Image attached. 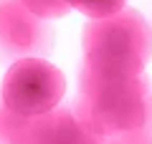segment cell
I'll list each match as a JSON object with an SVG mask.
<instances>
[{"label": "cell", "instance_id": "6da1fadb", "mask_svg": "<svg viewBox=\"0 0 152 144\" xmlns=\"http://www.w3.org/2000/svg\"><path fill=\"white\" fill-rule=\"evenodd\" d=\"M74 111L102 144H152V81L145 73L109 79L81 66Z\"/></svg>", "mask_w": 152, "mask_h": 144}, {"label": "cell", "instance_id": "7a4b0ae2", "mask_svg": "<svg viewBox=\"0 0 152 144\" xmlns=\"http://www.w3.org/2000/svg\"><path fill=\"white\" fill-rule=\"evenodd\" d=\"M81 48V66L96 76H140L152 58V25L140 10L124 5L107 18H89L84 23Z\"/></svg>", "mask_w": 152, "mask_h": 144}, {"label": "cell", "instance_id": "3957f363", "mask_svg": "<svg viewBox=\"0 0 152 144\" xmlns=\"http://www.w3.org/2000/svg\"><path fill=\"white\" fill-rule=\"evenodd\" d=\"M66 94V79L58 66L41 56L15 58L0 84V101L20 116L36 119L53 111Z\"/></svg>", "mask_w": 152, "mask_h": 144}, {"label": "cell", "instance_id": "277c9868", "mask_svg": "<svg viewBox=\"0 0 152 144\" xmlns=\"http://www.w3.org/2000/svg\"><path fill=\"white\" fill-rule=\"evenodd\" d=\"M53 43L51 20L28 10L20 0H0V53L5 58L43 56Z\"/></svg>", "mask_w": 152, "mask_h": 144}, {"label": "cell", "instance_id": "5b68a950", "mask_svg": "<svg viewBox=\"0 0 152 144\" xmlns=\"http://www.w3.org/2000/svg\"><path fill=\"white\" fill-rule=\"evenodd\" d=\"M31 144H102V139L81 121L74 106H56L33 119Z\"/></svg>", "mask_w": 152, "mask_h": 144}, {"label": "cell", "instance_id": "8992f818", "mask_svg": "<svg viewBox=\"0 0 152 144\" xmlns=\"http://www.w3.org/2000/svg\"><path fill=\"white\" fill-rule=\"evenodd\" d=\"M33 119L10 111L0 101V144H31Z\"/></svg>", "mask_w": 152, "mask_h": 144}, {"label": "cell", "instance_id": "52a82bcc", "mask_svg": "<svg viewBox=\"0 0 152 144\" xmlns=\"http://www.w3.org/2000/svg\"><path fill=\"white\" fill-rule=\"evenodd\" d=\"M71 10H79L86 18H107L112 13L122 10L127 0H69Z\"/></svg>", "mask_w": 152, "mask_h": 144}, {"label": "cell", "instance_id": "ba28073f", "mask_svg": "<svg viewBox=\"0 0 152 144\" xmlns=\"http://www.w3.org/2000/svg\"><path fill=\"white\" fill-rule=\"evenodd\" d=\"M28 10H33L36 15L46 18V20H56V18H64L71 10L69 0H20Z\"/></svg>", "mask_w": 152, "mask_h": 144}]
</instances>
